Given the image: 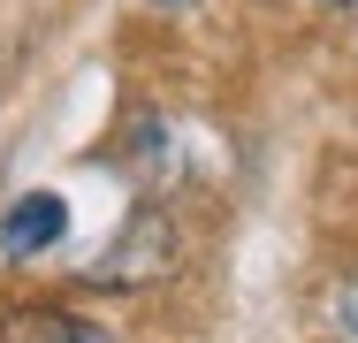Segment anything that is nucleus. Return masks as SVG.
<instances>
[{"label": "nucleus", "instance_id": "2", "mask_svg": "<svg viewBox=\"0 0 358 343\" xmlns=\"http://www.w3.org/2000/svg\"><path fill=\"white\" fill-rule=\"evenodd\" d=\"M160 274H168V237H160L152 214H138L130 221V244H107L99 282H160Z\"/></svg>", "mask_w": 358, "mask_h": 343}, {"label": "nucleus", "instance_id": "3", "mask_svg": "<svg viewBox=\"0 0 358 343\" xmlns=\"http://www.w3.org/2000/svg\"><path fill=\"white\" fill-rule=\"evenodd\" d=\"M8 343H115V336L92 328V321H69V313H46V321H23Z\"/></svg>", "mask_w": 358, "mask_h": 343}, {"label": "nucleus", "instance_id": "5", "mask_svg": "<svg viewBox=\"0 0 358 343\" xmlns=\"http://www.w3.org/2000/svg\"><path fill=\"white\" fill-rule=\"evenodd\" d=\"M160 8H168V0H160Z\"/></svg>", "mask_w": 358, "mask_h": 343}, {"label": "nucleus", "instance_id": "4", "mask_svg": "<svg viewBox=\"0 0 358 343\" xmlns=\"http://www.w3.org/2000/svg\"><path fill=\"white\" fill-rule=\"evenodd\" d=\"M336 343H358V274L336 290Z\"/></svg>", "mask_w": 358, "mask_h": 343}, {"label": "nucleus", "instance_id": "1", "mask_svg": "<svg viewBox=\"0 0 358 343\" xmlns=\"http://www.w3.org/2000/svg\"><path fill=\"white\" fill-rule=\"evenodd\" d=\"M62 229H69V199L62 191H23L8 206V221H0V252L8 260H38L46 244H62Z\"/></svg>", "mask_w": 358, "mask_h": 343}]
</instances>
